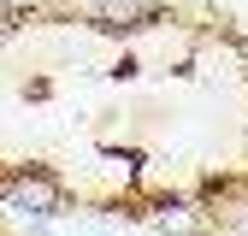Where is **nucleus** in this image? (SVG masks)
<instances>
[{
  "mask_svg": "<svg viewBox=\"0 0 248 236\" xmlns=\"http://www.w3.org/2000/svg\"><path fill=\"white\" fill-rule=\"evenodd\" d=\"M6 201L18 213H30V219H53V213H65V183L47 165H18L6 177Z\"/></svg>",
  "mask_w": 248,
  "mask_h": 236,
  "instance_id": "1",
  "label": "nucleus"
},
{
  "mask_svg": "<svg viewBox=\"0 0 248 236\" xmlns=\"http://www.w3.org/2000/svg\"><path fill=\"white\" fill-rule=\"evenodd\" d=\"M148 219H154L160 236H207V224H213L207 206L183 201V195H154V201H148Z\"/></svg>",
  "mask_w": 248,
  "mask_h": 236,
  "instance_id": "2",
  "label": "nucleus"
},
{
  "mask_svg": "<svg viewBox=\"0 0 248 236\" xmlns=\"http://www.w3.org/2000/svg\"><path fill=\"white\" fill-rule=\"evenodd\" d=\"M89 18H95L101 30H148L154 18H166V6L160 0H95Z\"/></svg>",
  "mask_w": 248,
  "mask_h": 236,
  "instance_id": "3",
  "label": "nucleus"
},
{
  "mask_svg": "<svg viewBox=\"0 0 248 236\" xmlns=\"http://www.w3.org/2000/svg\"><path fill=\"white\" fill-rule=\"evenodd\" d=\"M36 18H42V6H0V42H6L18 24H36Z\"/></svg>",
  "mask_w": 248,
  "mask_h": 236,
  "instance_id": "4",
  "label": "nucleus"
}]
</instances>
